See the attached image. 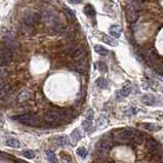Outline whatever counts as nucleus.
Returning a JSON list of instances; mask_svg holds the SVG:
<instances>
[{
  "instance_id": "obj_1",
  "label": "nucleus",
  "mask_w": 163,
  "mask_h": 163,
  "mask_svg": "<svg viewBox=\"0 0 163 163\" xmlns=\"http://www.w3.org/2000/svg\"><path fill=\"white\" fill-rule=\"evenodd\" d=\"M70 114L69 110H51L45 113L44 121L48 124H59L64 122Z\"/></svg>"
},
{
  "instance_id": "obj_2",
  "label": "nucleus",
  "mask_w": 163,
  "mask_h": 163,
  "mask_svg": "<svg viewBox=\"0 0 163 163\" xmlns=\"http://www.w3.org/2000/svg\"><path fill=\"white\" fill-rule=\"evenodd\" d=\"M14 119L25 125H29V126H38L41 123L39 116L33 114V113H26V114L19 115L17 117H14Z\"/></svg>"
},
{
  "instance_id": "obj_3",
  "label": "nucleus",
  "mask_w": 163,
  "mask_h": 163,
  "mask_svg": "<svg viewBox=\"0 0 163 163\" xmlns=\"http://www.w3.org/2000/svg\"><path fill=\"white\" fill-rule=\"evenodd\" d=\"M144 57H145V61H146L147 64L151 67L156 68L158 65H159V63L161 62L160 61L159 54H157V51H155V48H149V49H147V51H145Z\"/></svg>"
},
{
  "instance_id": "obj_4",
  "label": "nucleus",
  "mask_w": 163,
  "mask_h": 163,
  "mask_svg": "<svg viewBox=\"0 0 163 163\" xmlns=\"http://www.w3.org/2000/svg\"><path fill=\"white\" fill-rule=\"evenodd\" d=\"M113 139L120 144H127L129 141H131V131L130 129L118 130L113 135Z\"/></svg>"
},
{
  "instance_id": "obj_5",
  "label": "nucleus",
  "mask_w": 163,
  "mask_h": 163,
  "mask_svg": "<svg viewBox=\"0 0 163 163\" xmlns=\"http://www.w3.org/2000/svg\"><path fill=\"white\" fill-rule=\"evenodd\" d=\"M12 61V51L9 48H3L0 51V66L5 67Z\"/></svg>"
},
{
  "instance_id": "obj_6",
  "label": "nucleus",
  "mask_w": 163,
  "mask_h": 163,
  "mask_svg": "<svg viewBox=\"0 0 163 163\" xmlns=\"http://www.w3.org/2000/svg\"><path fill=\"white\" fill-rule=\"evenodd\" d=\"M146 148L150 153L154 155H159L162 151V148H160L159 144L154 139H149L146 142Z\"/></svg>"
},
{
  "instance_id": "obj_7",
  "label": "nucleus",
  "mask_w": 163,
  "mask_h": 163,
  "mask_svg": "<svg viewBox=\"0 0 163 163\" xmlns=\"http://www.w3.org/2000/svg\"><path fill=\"white\" fill-rule=\"evenodd\" d=\"M139 9L137 8L134 5L130 4V5L126 8V20L129 23H134L137 22V17H139Z\"/></svg>"
},
{
  "instance_id": "obj_8",
  "label": "nucleus",
  "mask_w": 163,
  "mask_h": 163,
  "mask_svg": "<svg viewBox=\"0 0 163 163\" xmlns=\"http://www.w3.org/2000/svg\"><path fill=\"white\" fill-rule=\"evenodd\" d=\"M68 54L71 56L75 60H79L85 54V51L82 46H76V47H71L68 51Z\"/></svg>"
},
{
  "instance_id": "obj_9",
  "label": "nucleus",
  "mask_w": 163,
  "mask_h": 163,
  "mask_svg": "<svg viewBox=\"0 0 163 163\" xmlns=\"http://www.w3.org/2000/svg\"><path fill=\"white\" fill-rule=\"evenodd\" d=\"M112 148V143L109 140H103V141L99 144V148H97V151L100 154L102 155H107L110 152Z\"/></svg>"
},
{
  "instance_id": "obj_10",
  "label": "nucleus",
  "mask_w": 163,
  "mask_h": 163,
  "mask_svg": "<svg viewBox=\"0 0 163 163\" xmlns=\"http://www.w3.org/2000/svg\"><path fill=\"white\" fill-rule=\"evenodd\" d=\"M130 131H131V141H134L137 144H142L144 141V135L137 130L130 129Z\"/></svg>"
},
{
  "instance_id": "obj_11",
  "label": "nucleus",
  "mask_w": 163,
  "mask_h": 163,
  "mask_svg": "<svg viewBox=\"0 0 163 163\" xmlns=\"http://www.w3.org/2000/svg\"><path fill=\"white\" fill-rule=\"evenodd\" d=\"M142 103L147 106H153V105H156V99L151 94H145L142 97Z\"/></svg>"
},
{
  "instance_id": "obj_12",
  "label": "nucleus",
  "mask_w": 163,
  "mask_h": 163,
  "mask_svg": "<svg viewBox=\"0 0 163 163\" xmlns=\"http://www.w3.org/2000/svg\"><path fill=\"white\" fill-rule=\"evenodd\" d=\"M54 142L56 143L57 146H61V147H65L67 145H69V139L65 135H61V137H57L54 139Z\"/></svg>"
},
{
  "instance_id": "obj_13",
  "label": "nucleus",
  "mask_w": 163,
  "mask_h": 163,
  "mask_svg": "<svg viewBox=\"0 0 163 163\" xmlns=\"http://www.w3.org/2000/svg\"><path fill=\"white\" fill-rule=\"evenodd\" d=\"M11 85L8 83H1L0 84V97H4L11 92Z\"/></svg>"
},
{
  "instance_id": "obj_14",
  "label": "nucleus",
  "mask_w": 163,
  "mask_h": 163,
  "mask_svg": "<svg viewBox=\"0 0 163 163\" xmlns=\"http://www.w3.org/2000/svg\"><path fill=\"white\" fill-rule=\"evenodd\" d=\"M109 32L113 37L118 38V37H120V35H121V28H120L118 25H113V26L110 27Z\"/></svg>"
},
{
  "instance_id": "obj_15",
  "label": "nucleus",
  "mask_w": 163,
  "mask_h": 163,
  "mask_svg": "<svg viewBox=\"0 0 163 163\" xmlns=\"http://www.w3.org/2000/svg\"><path fill=\"white\" fill-rule=\"evenodd\" d=\"M30 97H31V92H30L28 89L22 90L19 94V96H17V99H19L20 102H26L28 101Z\"/></svg>"
},
{
  "instance_id": "obj_16",
  "label": "nucleus",
  "mask_w": 163,
  "mask_h": 163,
  "mask_svg": "<svg viewBox=\"0 0 163 163\" xmlns=\"http://www.w3.org/2000/svg\"><path fill=\"white\" fill-rule=\"evenodd\" d=\"M84 14L89 17H94L96 16V9H94V7L92 5L87 4V5L84 7Z\"/></svg>"
},
{
  "instance_id": "obj_17",
  "label": "nucleus",
  "mask_w": 163,
  "mask_h": 163,
  "mask_svg": "<svg viewBox=\"0 0 163 163\" xmlns=\"http://www.w3.org/2000/svg\"><path fill=\"white\" fill-rule=\"evenodd\" d=\"M68 29V27L66 25H63V24H56L54 26V31L56 32V33H64V32H66Z\"/></svg>"
},
{
  "instance_id": "obj_18",
  "label": "nucleus",
  "mask_w": 163,
  "mask_h": 163,
  "mask_svg": "<svg viewBox=\"0 0 163 163\" xmlns=\"http://www.w3.org/2000/svg\"><path fill=\"white\" fill-rule=\"evenodd\" d=\"M94 51H96L99 54H101V56H103V57L107 56V54H109V51H108V49H107V48L103 47L102 45H97H97H94Z\"/></svg>"
},
{
  "instance_id": "obj_19",
  "label": "nucleus",
  "mask_w": 163,
  "mask_h": 163,
  "mask_svg": "<svg viewBox=\"0 0 163 163\" xmlns=\"http://www.w3.org/2000/svg\"><path fill=\"white\" fill-rule=\"evenodd\" d=\"M103 41H104L105 43L111 45V46H116V45L118 44V43H117L116 40L113 39V38H111V37L108 36V35H105V36H103Z\"/></svg>"
},
{
  "instance_id": "obj_20",
  "label": "nucleus",
  "mask_w": 163,
  "mask_h": 163,
  "mask_svg": "<svg viewBox=\"0 0 163 163\" xmlns=\"http://www.w3.org/2000/svg\"><path fill=\"white\" fill-rule=\"evenodd\" d=\"M8 76V71L3 66H0V83L4 81Z\"/></svg>"
},
{
  "instance_id": "obj_21",
  "label": "nucleus",
  "mask_w": 163,
  "mask_h": 163,
  "mask_svg": "<svg viewBox=\"0 0 163 163\" xmlns=\"http://www.w3.org/2000/svg\"><path fill=\"white\" fill-rule=\"evenodd\" d=\"M8 43H7V48H9L11 51H17V48L20 47V44L17 43V42L14 39H12V40H8Z\"/></svg>"
},
{
  "instance_id": "obj_22",
  "label": "nucleus",
  "mask_w": 163,
  "mask_h": 163,
  "mask_svg": "<svg viewBox=\"0 0 163 163\" xmlns=\"http://www.w3.org/2000/svg\"><path fill=\"white\" fill-rule=\"evenodd\" d=\"M130 92H131V85L130 84L125 85L123 88L120 90V94H121L122 97H128L130 94Z\"/></svg>"
},
{
  "instance_id": "obj_23",
  "label": "nucleus",
  "mask_w": 163,
  "mask_h": 163,
  "mask_svg": "<svg viewBox=\"0 0 163 163\" xmlns=\"http://www.w3.org/2000/svg\"><path fill=\"white\" fill-rule=\"evenodd\" d=\"M6 145L8 147H11V148H20V146H21V144H20V142L17 141V140L16 139H9L6 141Z\"/></svg>"
},
{
  "instance_id": "obj_24",
  "label": "nucleus",
  "mask_w": 163,
  "mask_h": 163,
  "mask_svg": "<svg viewBox=\"0 0 163 163\" xmlns=\"http://www.w3.org/2000/svg\"><path fill=\"white\" fill-rule=\"evenodd\" d=\"M97 86L102 89L108 88V81L105 78H103V77H101V78H99L97 80Z\"/></svg>"
},
{
  "instance_id": "obj_25",
  "label": "nucleus",
  "mask_w": 163,
  "mask_h": 163,
  "mask_svg": "<svg viewBox=\"0 0 163 163\" xmlns=\"http://www.w3.org/2000/svg\"><path fill=\"white\" fill-rule=\"evenodd\" d=\"M81 139V134H80V131L78 129H75L71 134V140L73 141V144H76L79 140Z\"/></svg>"
},
{
  "instance_id": "obj_26",
  "label": "nucleus",
  "mask_w": 163,
  "mask_h": 163,
  "mask_svg": "<svg viewBox=\"0 0 163 163\" xmlns=\"http://www.w3.org/2000/svg\"><path fill=\"white\" fill-rule=\"evenodd\" d=\"M46 157H47V160L51 162H56L57 161V158H56V154H54V151L51 150H48L46 152Z\"/></svg>"
},
{
  "instance_id": "obj_27",
  "label": "nucleus",
  "mask_w": 163,
  "mask_h": 163,
  "mask_svg": "<svg viewBox=\"0 0 163 163\" xmlns=\"http://www.w3.org/2000/svg\"><path fill=\"white\" fill-rule=\"evenodd\" d=\"M77 154H78L80 157L85 158V157L87 156V150L85 149V148H83V147H80V148L77 149Z\"/></svg>"
},
{
  "instance_id": "obj_28",
  "label": "nucleus",
  "mask_w": 163,
  "mask_h": 163,
  "mask_svg": "<svg viewBox=\"0 0 163 163\" xmlns=\"http://www.w3.org/2000/svg\"><path fill=\"white\" fill-rule=\"evenodd\" d=\"M64 12L66 14V16L69 17V19L75 20V14L70 8H68V7H65V8H64Z\"/></svg>"
},
{
  "instance_id": "obj_29",
  "label": "nucleus",
  "mask_w": 163,
  "mask_h": 163,
  "mask_svg": "<svg viewBox=\"0 0 163 163\" xmlns=\"http://www.w3.org/2000/svg\"><path fill=\"white\" fill-rule=\"evenodd\" d=\"M23 155H24L26 158H28V159H33V158L35 157V153L33 151H31V150L24 151V152H23Z\"/></svg>"
},
{
  "instance_id": "obj_30",
  "label": "nucleus",
  "mask_w": 163,
  "mask_h": 163,
  "mask_svg": "<svg viewBox=\"0 0 163 163\" xmlns=\"http://www.w3.org/2000/svg\"><path fill=\"white\" fill-rule=\"evenodd\" d=\"M90 126H91V120L90 119H86L85 121L82 122V127H83L84 130H88L90 128Z\"/></svg>"
},
{
  "instance_id": "obj_31",
  "label": "nucleus",
  "mask_w": 163,
  "mask_h": 163,
  "mask_svg": "<svg viewBox=\"0 0 163 163\" xmlns=\"http://www.w3.org/2000/svg\"><path fill=\"white\" fill-rule=\"evenodd\" d=\"M97 69L100 70L101 72H107V67H106V65L104 64V63H102V62H99L97 64Z\"/></svg>"
},
{
  "instance_id": "obj_32",
  "label": "nucleus",
  "mask_w": 163,
  "mask_h": 163,
  "mask_svg": "<svg viewBox=\"0 0 163 163\" xmlns=\"http://www.w3.org/2000/svg\"><path fill=\"white\" fill-rule=\"evenodd\" d=\"M32 17H33L34 24H38V23H40V21H41V16H40L39 14H32Z\"/></svg>"
},
{
  "instance_id": "obj_33",
  "label": "nucleus",
  "mask_w": 163,
  "mask_h": 163,
  "mask_svg": "<svg viewBox=\"0 0 163 163\" xmlns=\"http://www.w3.org/2000/svg\"><path fill=\"white\" fill-rule=\"evenodd\" d=\"M156 70H157V73L160 74V75H163V61H161L159 63V65L156 67Z\"/></svg>"
},
{
  "instance_id": "obj_34",
  "label": "nucleus",
  "mask_w": 163,
  "mask_h": 163,
  "mask_svg": "<svg viewBox=\"0 0 163 163\" xmlns=\"http://www.w3.org/2000/svg\"><path fill=\"white\" fill-rule=\"evenodd\" d=\"M142 3H143V0H131V4L134 5L137 9H139V7L141 6Z\"/></svg>"
},
{
  "instance_id": "obj_35",
  "label": "nucleus",
  "mask_w": 163,
  "mask_h": 163,
  "mask_svg": "<svg viewBox=\"0 0 163 163\" xmlns=\"http://www.w3.org/2000/svg\"><path fill=\"white\" fill-rule=\"evenodd\" d=\"M4 39H7V41L8 40H12V39H14V34L12 33H6L5 35H4Z\"/></svg>"
},
{
  "instance_id": "obj_36",
  "label": "nucleus",
  "mask_w": 163,
  "mask_h": 163,
  "mask_svg": "<svg viewBox=\"0 0 163 163\" xmlns=\"http://www.w3.org/2000/svg\"><path fill=\"white\" fill-rule=\"evenodd\" d=\"M69 1L73 4H78V3H80V2H82V0H69Z\"/></svg>"
},
{
  "instance_id": "obj_37",
  "label": "nucleus",
  "mask_w": 163,
  "mask_h": 163,
  "mask_svg": "<svg viewBox=\"0 0 163 163\" xmlns=\"http://www.w3.org/2000/svg\"><path fill=\"white\" fill-rule=\"evenodd\" d=\"M2 120V115H1V113H0V121Z\"/></svg>"
}]
</instances>
